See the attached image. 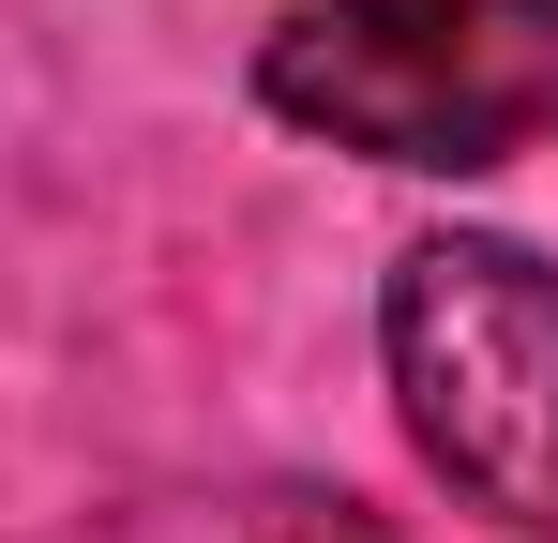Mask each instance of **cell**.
Returning <instances> with one entry per match:
<instances>
[{
  "mask_svg": "<svg viewBox=\"0 0 558 543\" xmlns=\"http://www.w3.org/2000/svg\"><path fill=\"white\" fill-rule=\"evenodd\" d=\"M377 362L423 468L513 543H558V257L529 242H408L377 287Z\"/></svg>",
  "mask_w": 558,
  "mask_h": 543,
  "instance_id": "cell-2",
  "label": "cell"
},
{
  "mask_svg": "<svg viewBox=\"0 0 558 543\" xmlns=\"http://www.w3.org/2000/svg\"><path fill=\"white\" fill-rule=\"evenodd\" d=\"M257 543H392V529H377L363 498H272V529H257Z\"/></svg>",
  "mask_w": 558,
  "mask_h": 543,
  "instance_id": "cell-3",
  "label": "cell"
},
{
  "mask_svg": "<svg viewBox=\"0 0 558 543\" xmlns=\"http://www.w3.org/2000/svg\"><path fill=\"white\" fill-rule=\"evenodd\" d=\"M257 106L408 181L558 136V0H302L257 46Z\"/></svg>",
  "mask_w": 558,
  "mask_h": 543,
  "instance_id": "cell-1",
  "label": "cell"
}]
</instances>
